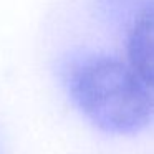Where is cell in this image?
Segmentation results:
<instances>
[{"mask_svg":"<svg viewBox=\"0 0 154 154\" xmlns=\"http://www.w3.org/2000/svg\"><path fill=\"white\" fill-rule=\"evenodd\" d=\"M68 94L94 128L109 134H134L154 121V90L111 55H86L65 75Z\"/></svg>","mask_w":154,"mask_h":154,"instance_id":"cell-1","label":"cell"},{"mask_svg":"<svg viewBox=\"0 0 154 154\" xmlns=\"http://www.w3.org/2000/svg\"><path fill=\"white\" fill-rule=\"evenodd\" d=\"M126 58L137 76L154 90V0H147L128 23Z\"/></svg>","mask_w":154,"mask_h":154,"instance_id":"cell-2","label":"cell"},{"mask_svg":"<svg viewBox=\"0 0 154 154\" xmlns=\"http://www.w3.org/2000/svg\"><path fill=\"white\" fill-rule=\"evenodd\" d=\"M96 2L101 12L104 14V17L114 22H121L123 18H128V23H129L134 14L147 0H96Z\"/></svg>","mask_w":154,"mask_h":154,"instance_id":"cell-3","label":"cell"}]
</instances>
